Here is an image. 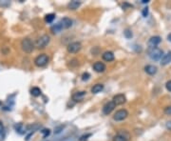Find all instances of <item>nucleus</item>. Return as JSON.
I'll return each mask as SVG.
<instances>
[{"instance_id":"nucleus-1","label":"nucleus","mask_w":171,"mask_h":141,"mask_svg":"<svg viewBox=\"0 0 171 141\" xmlns=\"http://www.w3.org/2000/svg\"><path fill=\"white\" fill-rule=\"evenodd\" d=\"M162 54H164L162 51L159 48H157V47L156 48H150L148 50V56L151 60H154V61L160 60L162 57Z\"/></svg>"},{"instance_id":"nucleus-2","label":"nucleus","mask_w":171,"mask_h":141,"mask_svg":"<svg viewBox=\"0 0 171 141\" xmlns=\"http://www.w3.org/2000/svg\"><path fill=\"white\" fill-rule=\"evenodd\" d=\"M21 47H22V50L24 52L27 54L32 53V51L34 49V45L29 38H24L22 42H21Z\"/></svg>"},{"instance_id":"nucleus-3","label":"nucleus","mask_w":171,"mask_h":141,"mask_svg":"<svg viewBox=\"0 0 171 141\" xmlns=\"http://www.w3.org/2000/svg\"><path fill=\"white\" fill-rule=\"evenodd\" d=\"M50 36L48 35H44L40 36L36 40L35 46L37 47L38 49H43V48H45V47L50 43Z\"/></svg>"},{"instance_id":"nucleus-4","label":"nucleus","mask_w":171,"mask_h":141,"mask_svg":"<svg viewBox=\"0 0 171 141\" xmlns=\"http://www.w3.org/2000/svg\"><path fill=\"white\" fill-rule=\"evenodd\" d=\"M48 62H49V56L45 54L38 55V56L34 59V64H35L37 67H44L48 64Z\"/></svg>"},{"instance_id":"nucleus-5","label":"nucleus","mask_w":171,"mask_h":141,"mask_svg":"<svg viewBox=\"0 0 171 141\" xmlns=\"http://www.w3.org/2000/svg\"><path fill=\"white\" fill-rule=\"evenodd\" d=\"M128 115V112L125 109H122V110H119L117 111L115 114L113 115V119L116 121H123L124 119H126Z\"/></svg>"},{"instance_id":"nucleus-6","label":"nucleus","mask_w":171,"mask_h":141,"mask_svg":"<svg viewBox=\"0 0 171 141\" xmlns=\"http://www.w3.org/2000/svg\"><path fill=\"white\" fill-rule=\"evenodd\" d=\"M81 48H82V45H81L80 42H72V43L68 45V52L71 54H76L81 50Z\"/></svg>"},{"instance_id":"nucleus-7","label":"nucleus","mask_w":171,"mask_h":141,"mask_svg":"<svg viewBox=\"0 0 171 141\" xmlns=\"http://www.w3.org/2000/svg\"><path fill=\"white\" fill-rule=\"evenodd\" d=\"M126 95H123V93H119V95H114L112 98V102L115 104V106L122 105L124 103H126Z\"/></svg>"},{"instance_id":"nucleus-8","label":"nucleus","mask_w":171,"mask_h":141,"mask_svg":"<svg viewBox=\"0 0 171 141\" xmlns=\"http://www.w3.org/2000/svg\"><path fill=\"white\" fill-rule=\"evenodd\" d=\"M129 140V134L126 132H119L113 137V141H128Z\"/></svg>"},{"instance_id":"nucleus-9","label":"nucleus","mask_w":171,"mask_h":141,"mask_svg":"<svg viewBox=\"0 0 171 141\" xmlns=\"http://www.w3.org/2000/svg\"><path fill=\"white\" fill-rule=\"evenodd\" d=\"M115 104L113 103L112 101H109V102H108V103H106L105 105H104V107H103V113H104V114H109L112 111L114 110V108H115Z\"/></svg>"},{"instance_id":"nucleus-10","label":"nucleus","mask_w":171,"mask_h":141,"mask_svg":"<svg viewBox=\"0 0 171 141\" xmlns=\"http://www.w3.org/2000/svg\"><path fill=\"white\" fill-rule=\"evenodd\" d=\"M161 41H162V39H161L160 36H152V37L149 38L147 44L150 48H156V46L159 45L161 43Z\"/></svg>"},{"instance_id":"nucleus-11","label":"nucleus","mask_w":171,"mask_h":141,"mask_svg":"<svg viewBox=\"0 0 171 141\" xmlns=\"http://www.w3.org/2000/svg\"><path fill=\"white\" fill-rule=\"evenodd\" d=\"M14 129L20 134H25L26 132H28L27 127H25L23 125V123H17V124H15V125H14Z\"/></svg>"},{"instance_id":"nucleus-12","label":"nucleus","mask_w":171,"mask_h":141,"mask_svg":"<svg viewBox=\"0 0 171 141\" xmlns=\"http://www.w3.org/2000/svg\"><path fill=\"white\" fill-rule=\"evenodd\" d=\"M93 69H94V71L97 72H103L106 71V65L103 62L98 61V62L94 63Z\"/></svg>"},{"instance_id":"nucleus-13","label":"nucleus","mask_w":171,"mask_h":141,"mask_svg":"<svg viewBox=\"0 0 171 141\" xmlns=\"http://www.w3.org/2000/svg\"><path fill=\"white\" fill-rule=\"evenodd\" d=\"M86 95V92L85 91H81V92H77L75 93L72 95V100L75 101V102H78V101H82L83 98Z\"/></svg>"},{"instance_id":"nucleus-14","label":"nucleus","mask_w":171,"mask_h":141,"mask_svg":"<svg viewBox=\"0 0 171 141\" xmlns=\"http://www.w3.org/2000/svg\"><path fill=\"white\" fill-rule=\"evenodd\" d=\"M60 24H61V26L63 29H68L71 27L72 25V20L70 18L68 17H64L63 19H61V21L59 22Z\"/></svg>"},{"instance_id":"nucleus-15","label":"nucleus","mask_w":171,"mask_h":141,"mask_svg":"<svg viewBox=\"0 0 171 141\" xmlns=\"http://www.w3.org/2000/svg\"><path fill=\"white\" fill-rule=\"evenodd\" d=\"M171 62V52H168L167 54H165V55H162V57L161 59V65L165 66Z\"/></svg>"},{"instance_id":"nucleus-16","label":"nucleus","mask_w":171,"mask_h":141,"mask_svg":"<svg viewBox=\"0 0 171 141\" xmlns=\"http://www.w3.org/2000/svg\"><path fill=\"white\" fill-rule=\"evenodd\" d=\"M102 57L105 61L110 62V61L114 60V54L112 52H109V51H108V52H105L104 54H103Z\"/></svg>"},{"instance_id":"nucleus-17","label":"nucleus","mask_w":171,"mask_h":141,"mask_svg":"<svg viewBox=\"0 0 171 141\" xmlns=\"http://www.w3.org/2000/svg\"><path fill=\"white\" fill-rule=\"evenodd\" d=\"M144 72L148 74L153 75L157 72V67L153 66V65H147V66L144 67Z\"/></svg>"},{"instance_id":"nucleus-18","label":"nucleus","mask_w":171,"mask_h":141,"mask_svg":"<svg viewBox=\"0 0 171 141\" xmlns=\"http://www.w3.org/2000/svg\"><path fill=\"white\" fill-rule=\"evenodd\" d=\"M80 5H81L80 1H77V0H72V1H70V3H68V9L70 10H76L80 7Z\"/></svg>"},{"instance_id":"nucleus-19","label":"nucleus","mask_w":171,"mask_h":141,"mask_svg":"<svg viewBox=\"0 0 171 141\" xmlns=\"http://www.w3.org/2000/svg\"><path fill=\"white\" fill-rule=\"evenodd\" d=\"M103 90H104V85L103 84H95L91 88V93H101Z\"/></svg>"},{"instance_id":"nucleus-20","label":"nucleus","mask_w":171,"mask_h":141,"mask_svg":"<svg viewBox=\"0 0 171 141\" xmlns=\"http://www.w3.org/2000/svg\"><path fill=\"white\" fill-rule=\"evenodd\" d=\"M6 138V131L5 127H4V124L2 121H0V141H3Z\"/></svg>"},{"instance_id":"nucleus-21","label":"nucleus","mask_w":171,"mask_h":141,"mask_svg":"<svg viewBox=\"0 0 171 141\" xmlns=\"http://www.w3.org/2000/svg\"><path fill=\"white\" fill-rule=\"evenodd\" d=\"M31 93H32V95L34 96V97H38V96H40L41 95V90L39 88H37V87H33L32 90H31Z\"/></svg>"},{"instance_id":"nucleus-22","label":"nucleus","mask_w":171,"mask_h":141,"mask_svg":"<svg viewBox=\"0 0 171 141\" xmlns=\"http://www.w3.org/2000/svg\"><path fill=\"white\" fill-rule=\"evenodd\" d=\"M63 28H62V26H61V24L60 23H57V24H55V25H53L52 27H51V32H52L53 33H60L61 32V30H62Z\"/></svg>"},{"instance_id":"nucleus-23","label":"nucleus","mask_w":171,"mask_h":141,"mask_svg":"<svg viewBox=\"0 0 171 141\" xmlns=\"http://www.w3.org/2000/svg\"><path fill=\"white\" fill-rule=\"evenodd\" d=\"M55 18V14H48L45 15V21L47 23H51Z\"/></svg>"},{"instance_id":"nucleus-24","label":"nucleus","mask_w":171,"mask_h":141,"mask_svg":"<svg viewBox=\"0 0 171 141\" xmlns=\"http://www.w3.org/2000/svg\"><path fill=\"white\" fill-rule=\"evenodd\" d=\"M41 132L43 134V137L46 138V137H48V136L50 134V129H43L41 131Z\"/></svg>"},{"instance_id":"nucleus-25","label":"nucleus","mask_w":171,"mask_h":141,"mask_svg":"<svg viewBox=\"0 0 171 141\" xmlns=\"http://www.w3.org/2000/svg\"><path fill=\"white\" fill-rule=\"evenodd\" d=\"M89 77H91V74H89L88 72H84V74H82V80H83V81H87V80H88Z\"/></svg>"},{"instance_id":"nucleus-26","label":"nucleus","mask_w":171,"mask_h":141,"mask_svg":"<svg viewBox=\"0 0 171 141\" xmlns=\"http://www.w3.org/2000/svg\"><path fill=\"white\" fill-rule=\"evenodd\" d=\"M124 33H125V36L126 38H131L132 37V33H131V31H129V30H126Z\"/></svg>"},{"instance_id":"nucleus-27","label":"nucleus","mask_w":171,"mask_h":141,"mask_svg":"<svg viewBox=\"0 0 171 141\" xmlns=\"http://www.w3.org/2000/svg\"><path fill=\"white\" fill-rule=\"evenodd\" d=\"M165 114L167 115H171V106H167L165 108Z\"/></svg>"},{"instance_id":"nucleus-28","label":"nucleus","mask_w":171,"mask_h":141,"mask_svg":"<svg viewBox=\"0 0 171 141\" xmlns=\"http://www.w3.org/2000/svg\"><path fill=\"white\" fill-rule=\"evenodd\" d=\"M91 134H86V135H82V136H81V137L79 138V140H80V141H86V140L88 139V137H89V136H91Z\"/></svg>"},{"instance_id":"nucleus-29","label":"nucleus","mask_w":171,"mask_h":141,"mask_svg":"<svg viewBox=\"0 0 171 141\" xmlns=\"http://www.w3.org/2000/svg\"><path fill=\"white\" fill-rule=\"evenodd\" d=\"M142 14H143L144 17H147V16L148 15V8H144L142 12Z\"/></svg>"},{"instance_id":"nucleus-30","label":"nucleus","mask_w":171,"mask_h":141,"mask_svg":"<svg viewBox=\"0 0 171 141\" xmlns=\"http://www.w3.org/2000/svg\"><path fill=\"white\" fill-rule=\"evenodd\" d=\"M165 88H166V90H167V91L171 92V80H169V81H167V82H166Z\"/></svg>"},{"instance_id":"nucleus-31","label":"nucleus","mask_w":171,"mask_h":141,"mask_svg":"<svg viewBox=\"0 0 171 141\" xmlns=\"http://www.w3.org/2000/svg\"><path fill=\"white\" fill-rule=\"evenodd\" d=\"M61 129H63V126H60V127L56 128L55 131H54V132H55V134H59V132H61Z\"/></svg>"},{"instance_id":"nucleus-32","label":"nucleus","mask_w":171,"mask_h":141,"mask_svg":"<svg viewBox=\"0 0 171 141\" xmlns=\"http://www.w3.org/2000/svg\"><path fill=\"white\" fill-rule=\"evenodd\" d=\"M166 129L167 130H169V131H171V121H168L167 123H166Z\"/></svg>"},{"instance_id":"nucleus-33","label":"nucleus","mask_w":171,"mask_h":141,"mask_svg":"<svg viewBox=\"0 0 171 141\" xmlns=\"http://www.w3.org/2000/svg\"><path fill=\"white\" fill-rule=\"evenodd\" d=\"M149 1H148V0H142V3H144V4H147Z\"/></svg>"},{"instance_id":"nucleus-34","label":"nucleus","mask_w":171,"mask_h":141,"mask_svg":"<svg viewBox=\"0 0 171 141\" xmlns=\"http://www.w3.org/2000/svg\"><path fill=\"white\" fill-rule=\"evenodd\" d=\"M167 39L171 42V33H169V35H167Z\"/></svg>"},{"instance_id":"nucleus-35","label":"nucleus","mask_w":171,"mask_h":141,"mask_svg":"<svg viewBox=\"0 0 171 141\" xmlns=\"http://www.w3.org/2000/svg\"><path fill=\"white\" fill-rule=\"evenodd\" d=\"M1 105H2V102H1V101H0V106H1Z\"/></svg>"}]
</instances>
